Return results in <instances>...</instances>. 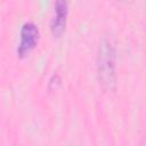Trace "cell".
<instances>
[{
  "instance_id": "cell-4",
  "label": "cell",
  "mask_w": 146,
  "mask_h": 146,
  "mask_svg": "<svg viewBox=\"0 0 146 146\" xmlns=\"http://www.w3.org/2000/svg\"><path fill=\"white\" fill-rule=\"evenodd\" d=\"M143 146H144V144H143Z\"/></svg>"
},
{
  "instance_id": "cell-3",
  "label": "cell",
  "mask_w": 146,
  "mask_h": 146,
  "mask_svg": "<svg viewBox=\"0 0 146 146\" xmlns=\"http://www.w3.org/2000/svg\"><path fill=\"white\" fill-rule=\"evenodd\" d=\"M67 14H68V6L67 2L64 0H58L55 3V13L50 23V30L51 33L55 36H59L64 31L66 26L67 21Z\"/></svg>"
},
{
  "instance_id": "cell-1",
  "label": "cell",
  "mask_w": 146,
  "mask_h": 146,
  "mask_svg": "<svg viewBox=\"0 0 146 146\" xmlns=\"http://www.w3.org/2000/svg\"><path fill=\"white\" fill-rule=\"evenodd\" d=\"M97 75L100 87L105 91L116 88V51L111 38L104 35L99 41L97 52Z\"/></svg>"
},
{
  "instance_id": "cell-2",
  "label": "cell",
  "mask_w": 146,
  "mask_h": 146,
  "mask_svg": "<svg viewBox=\"0 0 146 146\" xmlns=\"http://www.w3.org/2000/svg\"><path fill=\"white\" fill-rule=\"evenodd\" d=\"M39 35H40L39 29L34 23L32 22L24 23L19 33L21 38L17 47V55L19 57H25L26 55H29L31 50H33L38 44Z\"/></svg>"
}]
</instances>
